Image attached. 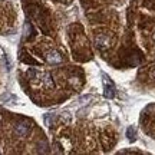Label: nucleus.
Listing matches in <instances>:
<instances>
[{
	"mask_svg": "<svg viewBox=\"0 0 155 155\" xmlns=\"http://www.w3.org/2000/svg\"><path fill=\"white\" fill-rule=\"evenodd\" d=\"M102 82H104V95L109 99L114 98L115 96V85L106 73H102Z\"/></svg>",
	"mask_w": 155,
	"mask_h": 155,
	"instance_id": "f257e3e1",
	"label": "nucleus"
},
{
	"mask_svg": "<svg viewBox=\"0 0 155 155\" xmlns=\"http://www.w3.org/2000/svg\"><path fill=\"white\" fill-rule=\"evenodd\" d=\"M46 61L49 62V63H61L62 62V56L59 52H56V50H50L46 53Z\"/></svg>",
	"mask_w": 155,
	"mask_h": 155,
	"instance_id": "f03ea898",
	"label": "nucleus"
},
{
	"mask_svg": "<svg viewBox=\"0 0 155 155\" xmlns=\"http://www.w3.org/2000/svg\"><path fill=\"white\" fill-rule=\"evenodd\" d=\"M15 132H16V135H19V137H25V135H28L29 125H28V124H25V122H22V124H17L16 127H15Z\"/></svg>",
	"mask_w": 155,
	"mask_h": 155,
	"instance_id": "7ed1b4c3",
	"label": "nucleus"
},
{
	"mask_svg": "<svg viewBox=\"0 0 155 155\" xmlns=\"http://www.w3.org/2000/svg\"><path fill=\"white\" fill-rule=\"evenodd\" d=\"M42 81H43L45 86H48V88H52V86H53V82H52V78H50L49 73H45V75H42Z\"/></svg>",
	"mask_w": 155,
	"mask_h": 155,
	"instance_id": "20e7f679",
	"label": "nucleus"
},
{
	"mask_svg": "<svg viewBox=\"0 0 155 155\" xmlns=\"http://www.w3.org/2000/svg\"><path fill=\"white\" fill-rule=\"evenodd\" d=\"M56 118L55 114H48V115H45V122H46V125L48 127H52V121Z\"/></svg>",
	"mask_w": 155,
	"mask_h": 155,
	"instance_id": "39448f33",
	"label": "nucleus"
},
{
	"mask_svg": "<svg viewBox=\"0 0 155 155\" xmlns=\"http://www.w3.org/2000/svg\"><path fill=\"white\" fill-rule=\"evenodd\" d=\"M127 135H128V138H129V141H134V139H135V128H134V127L128 128Z\"/></svg>",
	"mask_w": 155,
	"mask_h": 155,
	"instance_id": "423d86ee",
	"label": "nucleus"
},
{
	"mask_svg": "<svg viewBox=\"0 0 155 155\" xmlns=\"http://www.w3.org/2000/svg\"><path fill=\"white\" fill-rule=\"evenodd\" d=\"M0 152H2V151H0Z\"/></svg>",
	"mask_w": 155,
	"mask_h": 155,
	"instance_id": "0eeeda50",
	"label": "nucleus"
}]
</instances>
